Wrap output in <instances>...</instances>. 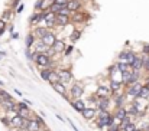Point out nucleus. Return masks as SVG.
<instances>
[{
	"instance_id": "nucleus-1",
	"label": "nucleus",
	"mask_w": 149,
	"mask_h": 131,
	"mask_svg": "<svg viewBox=\"0 0 149 131\" xmlns=\"http://www.w3.org/2000/svg\"><path fill=\"white\" fill-rule=\"evenodd\" d=\"M32 61L36 63V66L39 69H42V68H51V69H54L52 68L54 59L49 58L47 53H36V52H33L32 53Z\"/></svg>"
},
{
	"instance_id": "nucleus-2",
	"label": "nucleus",
	"mask_w": 149,
	"mask_h": 131,
	"mask_svg": "<svg viewBox=\"0 0 149 131\" xmlns=\"http://www.w3.org/2000/svg\"><path fill=\"white\" fill-rule=\"evenodd\" d=\"M96 124L98 128H106L112 124V114L109 111L98 110V114L96 115Z\"/></svg>"
},
{
	"instance_id": "nucleus-3",
	"label": "nucleus",
	"mask_w": 149,
	"mask_h": 131,
	"mask_svg": "<svg viewBox=\"0 0 149 131\" xmlns=\"http://www.w3.org/2000/svg\"><path fill=\"white\" fill-rule=\"evenodd\" d=\"M142 85H143V84H140L139 81L135 82V84H132V85H127V88H126V97H129V98H132V99L138 98Z\"/></svg>"
},
{
	"instance_id": "nucleus-4",
	"label": "nucleus",
	"mask_w": 149,
	"mask_h": 131,
	"mask_svg": "<svg viewBox=\"0 0 149 131\" xmlns=\"http://www.w3.org/2000/svg\"><path fill=\"white\" fill-rule=\"evenodd\" d=\"M57 72H58V79H59V82H62V84H67V82H70V81L73 79V74H71V71L67 69V68L57 69Z\"/></svg>"
},
{
	"instance_id": "nucleus-5",
	"label": "nucleus",
	"mask_w": 149,
	"mask_h": 131,
	"mask_svg": "<svg viewBox=\"0 0 149 131\" xmlns=\"http://www.w3.org/2000/svg\"><path fill=\"white\" fill-rule=\"evenodd\" d=\"M42 26H45V28H48L49 30H52V29L57 26V14L52 13V12H48L47 17L44 19V25H42Z\"/></svg>"
},
{
	"instance_id": "nucleus-6",
	"label": "nucleus",
	"mask_w": 149,
	"mask_h": 131,
	"mask_svg": "<svg viewBox=\"0 0 149 131\" xmlns=\"http://www.w3.org/2000/svg\"><path fill=\"white\" fill-rule=\"evenodd\" d=\"M70 95H71V101H75V99H81V97L84 95V90L82 86L78 85V84H74L73 88L70 91Z\"/></svg>"
},
{
	"instance_id": "nucleus-7",
	"label": "nucleus",
	"mask_w": 149,
	"mask_h": 131,
	"mask_svg": "<svg viewBox=\"0 0 149 131\" xmlns=\"http://www.w3.org/2000/svg\"><path fill=\"white\" fill-rule=\"evenodd\" d=\"M86 13H87V12H82V10L71 13L70 22H71V23H81V22H84V20L87 19V14H86Z\"/></svg>"
},
{
	"instance_id": "nucleus-8",
	"label": "nucleus",
	"mask_w": 149,
	"mask_h": 131,
	"mask_svg": "<svg viewBox=\"0 0 149 131\" xmlns=\"http://www.w3.org/2000/svg\"><path fill=\"white\" fill-rule=\"evenodd\" d=\"M96 95H97L98 98H112L113 92H112V90H110V86L100 85L98 90H97V92H96Z\"/></svg>"
},
{
	"instance_id": "nucleus-9",
	"label": "nucleus",
	"mask_w": 149,
	"mask_h": 131,
	"mask_svg": "<svg viewBox=\"0 0 149 131\" xmlns=\"http://www.w3.org/2000/svg\"><path fill=\"white\" fill-rule=\"evenodd\" d=\"M52 85V88H54V91L55 92H58L59 95H62L64 98H67V99H70L68 98V95H67V86H65V84H62V82H54V84H51Z\"/></svg>"
},
{
	"instance_id": "nucleus-10",
	"label": "nucleus",
	"mask_w": 149,
	"mask_h": 131,
	"mask_svg": "<svg viewBox=\"0 0 149 131\" xmlns=\"http://www.w3.org/2000/svg\"><path fill=\"white\" fill-rule=\"evenodd\" d=\"M67 7L70 9L71 13L80 12V10H82V2H81V0H68Z\"/></svg>"
},
{
	"instance_id": "nucleus-11",
	"label": "nucleus",
	"mask_w": 149,
	"mask_h": 131,
	"mask_svg": "<svg viewBox=\"0 0 149 131\" xmlns=\"http://www.w3.org/2000/svg\"><path fill=\"white\" fill-rule=\"evenodd\" d=\"M41 40L44 42V43H45V45H47L48 48H51V46L54 45V42L57 40V35H55V32L49 30V32H48V33H47V35L44 36V38H42Z\"/></svg>"
},
{
	"instance_id": "nucleus-12",
	"label": "nucleus",
	"mask_w": 149,
	"mask_h": 131,
	"mask_svg": "<svg viewBox=\"0 0 149 131\" xmlns=\"http://www.w3.org/2000/svg\"><path fill=\"white\" fill-rule=\"evenodd\" d=\"M81 115L86 118V120H94L96 118V115H97V110L96 108H88V107H86L84 110L81 111Z\"/></svg>"
},
{
	"instance_id": "nucleus-13",
	"label": "nucleus",
	"mask_w": 149,
	"mask_h": 131,
	"mask_svg": "<svg viewBox=\"0 0 149 131\" xmlns=\"http://www.w3.org/2000/svg\"><path fill=\"white\" fill-rule=\"evenodd\" d=\"M48 32H49L48 28H45V26H42V25H41V26H35L32 33H33V36H35L36 39H42V38H44Z\"/></svg>"
},
{
	"instance_id": "nucleus-14",
	"label": "nucleus",
	"mask_w": 149,
	"mask_h": 131,
	"mask_svg": "<svg viewBox=\"0 0 149 131\" xmlns=\"http://www.w3.org/2000/svg\"><path fill=\"white\" fill-rule=\"evenodd\" d=\"M110 90L113 94H120L122 90H123V82L122 81H116V79H112L110 81Z\"/></svg>"
},
{
	"instance_id": "nucleus-15",
	"label": "nucleus",
	"mask_w": 149,
	"mask_h": 131,
	"mask_svg": "<svg viewBox=\"0 0 149 131\" xmlns=\"http://www.w3.org/2000/svg\"><path fill=\"white\" fill-rule=\"evenodd\" d=\"M71 23L70 16H64V14H57V26L59 28H67Z\"/></svg>"
},
{
	"instance_id": "nucleus-16",
	"label": "nucleus",
	"mask_w": 149,
	"mask_h": 131,
	"mask_svg": "<svg viewBox=\"0 0 149 131\" xmlns=\"http://www.w3.org/2000/svg\"><path fill=\"white\" fill-rule=\"evenodd\" d=\"M65 46H67V45H65V42H64L62 39H57L51 48L54 49V52H55V53H62V52H64V49H65Z\"/></svg>"
},
{
	"instance_id": "nucleus-17",
	"label": "nucleus",
	"mask_w": 149,
	"mask_h": 131,
	"mask_svg": "<svg viewBox=\"0 0 149 131\" xmlns=\"http://www.w3.org/2000/svg\"><path fill=\"white\" fill-rule=\"evenodd\" d=\"M22 121H23V117H20L19 114H16V115H13V117L9 120V127L20 128V125H22Z\"/></svg>"
},
{
	"instance_id": "nucleus-18",
	"label": "nucleus",
	"mask_w": 149,
	"mask_h": 131,
	"mask_svg": "<svg viewBox=\"0 0 149 131\" xmlns=\"http://www.w3.org/2000/svg\"><path fill=\"white\" fill-rule=\"evenodd\" d=\"M0 107L5 108L6 113H7V111H15V110H16V102L13 101V98H12V99H6V101H2Z\"/></svg>"
},
{
	"instance_id": "nucleus-19",
	"label": "nucleus",
	"mask_w": 149,
	"mask_h": 131,
	"mask_svg": "<svg viewBox=\"0 0 149 131\" xmlns=\"http://www.w3.org/2000/svg\"><path fill=\"white\" fill-rule=\"evenodd\" d=\"M109 104H110V98H98L96 101L97 108H98V110H104V111L109 110Z\"/></svg>"
},
{
	"instance_id": "nucleus-20",
	"label": "nucleus",
	"mask_w": 149,
	"mask_h": 131,
	"mask_svg": "<svg viewBox=\"0 0 149 131\" xmlns=\"http://www.w3.org/2000/svg\"><path fill=\"white\" fill-rule=\"evenodd\" d=\"M33 45H35V52H36V53H45L47 49H48V46H47L41 39H36Z\"/></svg>"
},
{
	"instance_id": "nucleus-21",
	"label": "nucleus",
	"mask_w": 149,
	"mask_h": 131,
	"mask_svg": "<svg viewBox=\"0 0 149 131\" xmlns=\"http://www.w3.org/2000/svg\"><path fill=\"white\" fill-rule=\"evenodd\" d=\"M113 101H114V104H116V108L124 107L126 97H124V94H113Z\"/></svg>"
},
{
	"instance_id": "nucleus-22",
	"label": "nucleus",
	"mask_w": 149,
	"mask_h": 131,
	"mask_svg": "<svg viewBox=\"0 0 149 131\" xmlns=\"http://www.w3.org/2000/svg\"><path fill=\"white\" fill-rule=\"evenodd\" d=\"M28 131H41V122L36 118L29 120V122H28Z\"/></svg>"
},
{
	"instance_id": "nucleus-23",
	"label": "nucleus",
	"mask_w": 149,
	"mask_h": 131,
	"mask_svg": "<svg viewBox=\"0 0 149 131\" xmlns=\"http://www.w3.org/2000/svg\"><path fill=\"white\" fill-rule=\"evenodd\" d=\"M71 105H73V108H74V110H75V111H78L80 114H81V111L84 110V108L87 107V105L84 104L81 99H75V101H71Z\"/></svg>"
},
{
	"instance_id": "nucleus-24",
	"label": "nucleus",
	"mask_w": 149,
	"mask_h": 131,
	"mask_svg": "<svg viewBox=\"0 0 149 131\" xmlns=\"http://www.w3.org/2000/svg\"><path fill=\"white\" fill-rule=\"evenodd\" d=\"M116 66H117V69H119L120 74H124V72H127V71L132 69L130 65H127L126 62H122V61H117V62H116Z\"/></svg>"
},
{
	"instance_id": "nucleus-25",
	"label": "nucleus",
	"mask_w": 149,
	"mask_h": 131,
	"mask_svg": "<svg viewBox=\"0 0 149 131\" xmlns=\"http://www.w3.org/2000/svg\"><path fill=\"white\" fill-rule=\"evenodd\" d=\"M114 117H117L119 120H124L127 117V111H126V108L124 107H119L116 108V111H114Z\"/></svg>"
},
{
	"instance_id": "nucleus-26",
	"label": "nucleus",
	"mask_w": 149,
	"mask_h": 131,
	"mask_svg": "<svg viewBox=\"0 0 149 131\" xmlns=\"http://www.w3.org/2000/svg\"><path fill=\"white\" fill-rule=\"evenodd\" d=\"M29 23H31L33 28H35V26H39V25L42 23V20H41V17H39V12H36V13H33V14L31 16Z\"/></svg>"
},
{
	"instance_id": "nucleus-27",
	"label": "nucleus",
	"mask_w": 149,
	"mask_h": 131,
	"mask_svg": "<svg viewBox=\"0 0 149 131\" xmlns=\"http://www.w3.org/2000/svg\"><path fill=\"white\" fill-rule=\"evenodd\" d=\"M124 53H126V63H129V65H132L133 62H135V59H136V53L133 52V51H124Z\"/></svg>"
},
{
	"instance_id": "nucleus-28",
	"label": "nucleus",
	"mask_w": 149,
	"mask_h": 131,
	"mask_svg": "<svg viewBox=\"0 0 149 131\" xmlns=\"http://www.w3.org/2000/svg\"><path fill=\"white\" fill-rule=\"evenodd\" d=\"M138 98H140V99H149V88H148L146 85H142Z\"/></svg>"
},
{
	"instance_id": "nucleus-29",
	"label": "nucleus",
	"mask_w": 149,
	"mask_h": 131,
	"mask_svg": "<svg viewBox=\"0 0 149 131\" xmlns=\"http://www.w3.org/2000/svg\"><path fill=\"white\" fill-rule=\"evenodd\" d=\"M47 81H48L49 84H54V82H58V81H59V79H58V72H57V69H51V72H49Z\"/></svg>"
},
{
	"instance_id": "nucleus-30",
	"label": "nucleus",
	"mask_w": 149,
	"mask_h": 131,
	"mask_svg": "<svg viewBox=\"0 0 149 131\" xmlns=\"http://www.w3.org/2000/svg\"><path fill=\"white\" fill-rule=\"evenodd\" d=\"M35 40H36V38L33 36V33H29L28 36H26V39H25V43H26V48H32V45L35 43Z\"/></svg>"
},
{
	"instance_id": "nucleus-31",
	"label": "nucleus",
	"mask_w": 149,
	"mask_h": 131,
	"mask_svg": "<svg viewBox=\"0 0 149 131\" xmlns=\"http://www.w3.org/2000/svg\"><path fill=\"white\" fill-rule=\"evenodd\" d=\"M81 33H82L81 30H78V29H75V30H74V32L71 33V36H70V39H71V42H73V43H74V42H77V40H78V39L81 38Z\"/></svg>"
},
{
	"instance_id": "nucleus-32",
	"label": "nucleus",
	"mask_w": 149,
	"mask_h": 131,
	"mask_svg": "<svg viewBox=\"0 0 149 131\" xmlns=\"http://www.w3.org/2000/svg\"><path fill=\"white\" fill-rule=\"evenodd\" d=\"M49 72H51V68H42V69L39 71V75H41V78L44 79V81H47V79H48Z\"/></svg>"
},
{
	"instance_id": "nucleus-33",
	"label": "nucleus",
	"mask_w": 149,
	"mask_h": 131,
	"mask_svg": "<svg viewBox=\"0 0 149 131\" xmlns=\"http://www.w3.org/2000/svg\"><path fill=\"white\" fill-rule=\"evenodd\" d=\"M120 130H122V131H135V130H136V124L130 121L129 124H126V125H123V127H122Z\"/></svg>"
},
{
	"instance_id": "nucleus-34",
	"label": "nucleus",
	"mask_w": 149,
	"mask_h": 131,
	"mask_svg": "<svg viewBox=\"0 0 149 131\" xmlns=\"http://www.w3.org/2000/svg\"><path fill=\"white\" fill-rule=\"evenodd\" d=\"M61 7H62V6H59V5H57V3H55V2H52V3H51V5H49V7H48V10H49V12H52V13H55V14H57V13H58V12H59V9H61Z\"/></svg>"
},
{
	"instance_id": "nucleus-35",
	"label": "nucleus",
	"mask_w": 149,
	"mask_h": 131,
	"mask_svg": "<svg viewBox=\"0 0 149 131\" xmlns=\"http://www.w3.org/2000/svg\"><path fill=\"white\" fill-rule=\"evenodd\" d=\"M57 14H64V16H71V12H70V9H68L67 6H62V7L59 9V12H58Z\"/></svg>"
},
{
	"instance_id": "nucleus-36",
	"label": "nucleus",
	"mask_w": 149,
	"mask_h": 131,
	"mask_svg": "<svg viewBox=\"0 0 149 131\" xmlns=\"http://www.w3.org/2000/svg\"><path fill=\"white\" fill-rule=\"evenodd\" d=\"M6 99H12V97H10L6 91L0 90V101H6Z\"/></svg>"
},
{
	"instance_id": "nucleus-37",
	"label": "nucleus",
	"mask_w": 149,
	"mask_h": 131,
	"mask_svg": "<svg viewBox=\"0 0 149 131\" xmlns=\"http://www.w3.org/2000/svg\"><path fill=\"white\" fill-rule=\"evenodd\" d=\"M35 9H36V12L44 10V0H36V3H35Z\"/></svg>"
},
{
	"instance_id": "nucleus-38",
	"label": "nucleus",
	"mask_w": 149,
	"mask_h": 131,
	"mask_svg": "<svg viewBox=\"0 0 149 131\" xmlns=\"http://www.w3.org/2000/svg\"><path fill=\"white\" fill-rule=\"evenodd\" d=\"M10 19H12V12H10V10H9V12H5L3 16H2V20L7 23V22H10Z\"/></svg>"
},
{
	"instance_id": "nucleus-39",
	"label": "nucleus",
	"mask_w": 149,
	"mask_h": 131,
	"mask_svg": "<svg viewBox=\"0 0 149 131\" xmlns=\"http://www.w3.org/2000/svg\"><path fill=\"white\" fill-rule=\"evenodd\" d=\"M73 51H74V46H73V45H68V46H65V49H64V52H62V53L65 55V56H68Z\"/></svg>"
},
{
	"instance_id": "nucleus-40",
	"label": "nucleus",
	"mask_w": 149,
	"mask_h": 131,
	"mask_svg": "<svg viewBox=\"0 0 149 131\" xmlns=\"http://www.w3.org/2000/svg\"><path fill=\"white\" fill-rule=\"evenodd\" d=\"M6 25H7L6 22H3L2 19H0V35H3V32L6 30Z\"/></svg>"
},
{
	"instance_id": "nucleus-41",
	"label": "nucleus",
	"mask_w": 149,
	"mask_h": 131,
	"mask_svg": "<svg viewBox=\"0 0 149 131\" xmlns=\"http://www.w3.org/2000/svg\"><path fill=\"white\" fill-rule=\"evenodd\" d=\"M142 55H148L149 56V45H146V43L142 46Z\"/></svg>"
},
{
	"instance_id": "nucleus-42",
	"label": "nucleus",
	"mask_w": 149,
	"mask_h": 131,
	"mask_svg": "<svg viewBox=\"0 0 149 131\" xmlns=\"http://www.w3.org/2000/svg\"><path fill=\"white\" fill-rule=\"evenodd\" d=\"M54 2H55L57 5H59V6H67L68 0H54Z\"/></svg>"
},
{
	"instance_id": "nucleus-43",
	"label": "nucleus",
	"mask_w": 149,
	"mask_h": 131,
	"mask_svg": "<svg viewBox=\"0 0 149 131\" xmlns=\"http://www.w3.org/2000/svg\"><path fill=\"white\" fill-rule=\"evenodd\" d=\"M22 10H23V5H19L16 9V13H22Z\"/></svg>"
},
{
	"instance_id": "nucleus-44",
	"label": "nucleus",
	"mask_w": 149,
	"mask_h": 131,
	"mask_svg": "<svg viewBox=\"0 0 149 131\" xmlns=\"http://www.w3.org/2000/svg\"><path fill=\"white\" fill-rule=\"evenodd\" d=\"M143 69H145L146 72H149V59H148V62L145 63V66H143Z\"/></svg>"
},
{
	"instance_id": "nucleus-45",
	"label": "nucleus",
	"mask_w": 149,
	"mask_h": 131,
	"mask_svg": "<svg viewBox=\"0 0 149 131\" xmlns=\"http://www.w3.org/2000/svg\"><path fill=\"white\" fill-rule=\"evenodd\" d=\"M145 82H146L145 85H146V86H148V88H149V76H146V78H145Z\"/></svg>"
},
{
	"instance_id": "nucleus-46",
	"label": "nucleus",
	"mask_w": 149,
	"mask_h": 131,
	"mask_svg": "<svg viewBox=\"0 0 149 131\" xmlns=\"http://www.w3.org/2000/svg\"><path fill=\"white\" fill-rule=\"evenodd\" d=\"M17 36H19L17 33H13V35H12V38H13V39H17Z\"/></svg>"
},
{
	"instance_id": "nucleus-47",
	"label": "nucleus",
	"mask_w": 149,
	"mask_h": 131,
	"mask_svg": "<svg viewBox=\"0 0 149 131\" xmlns=\"http://www.w3.org/2000/svg\"><path fill=\"white\" fill-rule=\"evenodd\" d=\"M135 131H142V130H139V128H136V130H135Z\"/></svg>"
},
{
	"instance_id": "nucleus-48",
	"label": "nucleus",
	"mask_w": 149,
	"mask_h": 131,
	"mask_svg": "<svg viewBox=\"0 0 149 131\" xmlns=\"http://www.w3.org/2000/svg\"><path fill=\"white\" fill-rule=\"evenodd\" d=\"M116 131H122V130H120V128H117V130H116Z\"/></svg>"
},
{
	"instance_id": "nucleus-49",
	"label": "nucleus",
	"mask_w": 149,
	"mask_h": 131,
	"mask_svg": "<svg viewBox=\"0 0 149 131\" xmlns=\"http://www.w3.org/2000/svg\"><path fill=\"white\" fill-rule=\"evenodd\" d=\"M0 85H3V82H2V81H0Z\"/></svg>"
},
{
	"instance_id": "nucleus-50",
	"label": "nucleus",
	"mask_w": 149,
	"mask_h": 131,
	"mask_svg": "<svg viewBox=\"0 0 149 131\" xmlns=\"http://www.w3.org/2000/svg\"><path fill=\"white\" fill-rule=\"evenodd\" d=\"M49 2H54V0H49Z\"/></svg>"
}]
</instances>
